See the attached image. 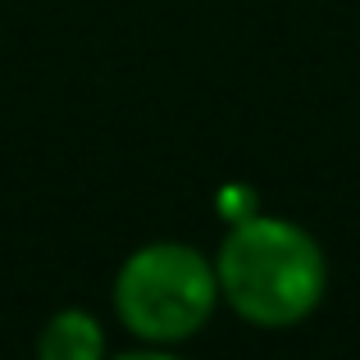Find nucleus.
Listing matches in <instances>:
<instances>
[{
	"label": "nucleus",
	"mask_w": 360,
	"mask_h": 360,
	"mask_svg": "<svg viewBox=\"0 0 360 360\" xmlns=\"http://www.w3.org/2000/svg\"><path fill=\"white\" fill-rule=\"evenodd\" d=\"M219 301L255 328H297L328 292V255L301 224L242 214L214 251Z\"/></svg>",
	"instance_id": "obj_1"
},
{
	"label": "nucleus",
	"mask_w": 360,
	"mask_h": 360,
	"mask_svg": "<svg viewBox=\"0 0 360 360\" xmlns=\"http://www.w3.org/2000/svg\"><path fill=\"white\" fill-rule=\"evenodd\" d=\"M219 310L214 260L187 242H146L115 274V315L150 347L196 338Z\"/></svg>",
	"instance_id": "obj_2"
},
{
	"label": "nucleus",
	"mask_w": 360,
	"mask_h": 360,
	"mask_svg": "<svg viewBox=\"0 0 360 360\" xmlns=\"http://www.w3.org/2000/svg\"><path fill=\"white\" fill-rule=\"evenodd\" d=\"M37 360H110L105 324L91 310H55L37 338Z\"/></svg>",
	"instance_id": "obj_3"
},
{
	"label": "nucleus",
	"mask_w": 360,
	"mask_h": 360,
	"mask_svg": "<svg viewBox=\"0 0 360 360\" xmlns=\"http://www.w3.org/2000/svg\"><path fill=\"white\" fill-rule=\"evenodd\" d=\"M110 360H187V356H178V352H169V347H137V352H119V356H110Z\"/></svg>",
	"instance_id": "obj_4"
}]
</instances>
